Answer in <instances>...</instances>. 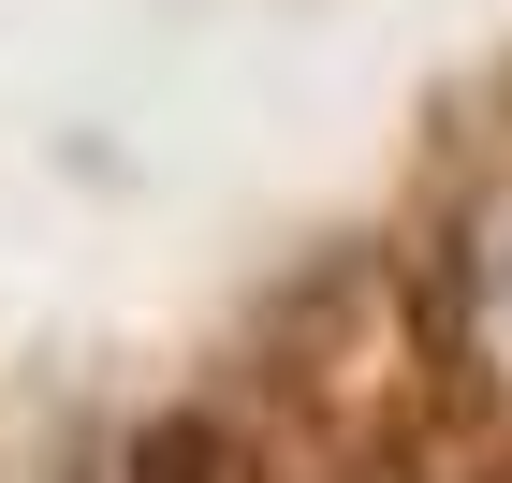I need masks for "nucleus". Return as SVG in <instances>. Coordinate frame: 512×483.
<instances>
[{"label":"nucleus","mask_w":512,"mask_h":483,"mask_svg":"<svg viewBox=\"0 0 512 483\" xmlns=\"http://www.w3.org/2000/svg\"><path fill=\"white\" fill-rule=\"evenodd\" d=\"M132 483H264V454L191 410V425H147V440H132Z\"/></svg>","instance_id":"1"}]
</instances>
